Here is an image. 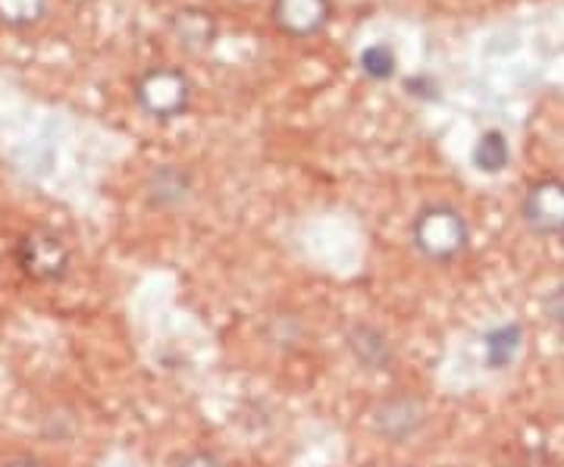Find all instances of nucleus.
Masks as SVG:
<instances>
[{"label":"nucleus","instance_id":"1","mask_svg":"<svg viewBox=\"0 0 564 467\" xmlns=\"http://www.w3.org/2000/svg\"><path fill=\"white\" fill-rule=\"evenodd\" d=\"M411 239H414V248L421 251L426 261L448 264V261L462 258L464 251H467L470 229H467L464 217L455 207L433 204V207H423L421 214L414 217Z\"/></svg>","mask_w":564,"mask_h":467},{"label":"nucleus","instance_id":"10","mask_svg":"<svg viewBox=\"0 0 564 467\" xmlns=\"http://www.w3.org/2000/svg\"><path fill=\"white\" fill-rule=\"evenodd\" d=\"M521 346H524V326L521 324H502L496 326V329H489L484 339L486 365L492 367V370H502V367H508L518 358Z\"/></svg>","mask_w":564,"mask_h":467},{"label":"nucleus","instance_id":"3","mask_svg":"<svg viewBox=\"0 0 564 467\" xmlns=\"http://www.w3.org/2000/svg\"><path fill=\"white\" fill-rule=\"evenodd\" d=\"M17 264L35 283H57L69 270V248L51 229H32L17 245Z\"/></svg>","mask_w":564,"mask_h":467},{"label":"nucleus","instance_id":"11","mask_svg":"<svg viewBox=\"0 0 564 467\" xmlns=\"http://www.w3.org/2000/svg\"><path fill=\"white\" fill-rule=\"evenodd\" d=\"M508 158H511V151H508V142H505L502 132H484L480 135V142L474 148V163H477V170H484V173H502L505 166H508Z\"/></svg>","mask_w":564,"mask_h":467},{"label":"nucleus","instance_id":"7","mask_svg":"<svg viewBox=\"0 0 564 467\" xmlns=\"http://www.w3.org/2000/svg\"><path fill=\"white\" fill-rule=\"evenodd\" d=\"M170 32L185 51H207L217 39V17L204 7H182L170 17Z\"/></svg>","mask_w":564,"mask_h":467},{"label":"nucleus","instance_id":"13","mask_svg":"<svg viewBox=\"0 0 564 467\" xmlns=\"http://www.w3.org/2000/svg\"><path fill=\"white\" fill-rule=\"evenodd\" d=\"M47 13V0H0V22L10 29H29Z\"/></svg>","mask_w":564,"mask_h":467},{"label":"nucleus","instance_id":"9","mask_svg":"<svg viewBox=\"0 0 564 467\" xmlns=\"http://www.w3.org/2000/svg\"><path fill=\"white\" fill-rule=\"evenodd\" d=\"M348 343H351L355 358H358L364 367H370V370H383V367H389V361H392V346H389V339H386L377 326H355L351 336H348Z\"/></svg>","mask_w":564,"mask_h":467},{"label":"nucleus","instance_id":"17","mask_svg":"<svg viewBox=\"0 0 564 467\" xmlns=\"http://www.w3.org/2000/svg\"><path fill=\"white\" fill-rule=\"evenodd\" d=\"M3 467H44L41 461H32V458H20V461H10V465Z\"/></svg>","mask_w":564,"mask_h":467},{"label":"nucleus","instance_id":"8","mask_svg":"<svg viewBox=\"0 0 564 467\" xmlns=\"http://www.w3.org/2000/svg\"><path fill=\"white\" fill-rule=\"evenodd\" d=\"M192 195V173L182 166H158L148 180V198L154 207H176Z\"/></svg>","mask_w":564,"mask_h":467},{"label":"nucleus","instance_id":"14","mask_svg":"<svg viewBox=\"0 0 564 467\" xmlns=\"http://www.w3.org/2000/svg\"><path fill=\"white\" fill-rule=\"evenodd\" d=\"M404 88H408L411 95H417V98H426V101L440 98V91H436V82L426 79V76H411V79L404 82Z\"/></svg>","mask_w":564,"mask_h":467},{"label":"nucleus","instance_id":"16","mask_svg":"<svg viewBox=\"0 0 564 467\" xmlns=\"http://www.w3.org/2000/svg\"><path fill=\"white\" fill-rule=\"evenodd\" d=\"M180 467H226V465H223L217 455H210V452H195V455L182 458Z\"/></svg>","mask_w":564,"mask_h":467},{"label":"nucleus","instance_id":"6","mask_svg":"<svg viewBox=\"0 0 564 467\" xmlns=\"http://www.w3.org/2000/svg\"><path fill=\"white\" fill-rule=\"evenodd\" d=\"M426 414H423V405L414 399V395H395V399H386L380 411H377V430L402 443L408 436H414L417 430L423 427Z\"/></svg>","mask_w":564,"mask_h":467},{"label":"nucleus","instance_id":"4","mask_svg":"<svg viewBox=\"0 0 564 467\" xmlns=\"http://www.w3.org/2000/svg\"><path fill=\"white\" fill-rule=\"evenodd\" d=\"M524 220L540 236H562L564 232V183L543 180L530 185L524 198Z\"/></svg>","mask_w":564,"mask_h":467},{"label":"nucleus","instance_id":"15","mask_svg":"<svg viewBox=\"0 0 564 467\" xmlns=\"http://www.w3.org/2000/svg\"><path fill=\"white\" fill-rule=\"evenodd\" d=\"M545 314H549V321H555V324L564 326V285L549 292V298H545Z\"/></svg>","mask_w":564,"mask_h":467},{"label":"nucleus","instance_id":"12","mask_svg":"<svg viewBox=\"0 0 564 467\" xmlns=\"http://www.w3.org/2000/svg\"><path fill=\"white\" fill-rule=\"evenodd\" d=\"M395 66H399V61H395V51L389 44H370V47H364L361 57H358V69L373 82L392 79Z\"/></svg>","mask_w":564,"mask_h":467},{"label":"nucleus","instance_id":"2","mask_svg":"<svg viewBox=\"0 0 564 467\" xmlns=\"http://www.w3.org/2000/svg\"><path fill=\"white\" fill-rule=\"evenodd\" d=\"M141 110L158 120H176L192 104V82L176 66H154L135 82Z\"/></svg>","mask_w":564,"mask_h":467},{"label":"nucleus","instance_id":"5","mask_svg":"<svg viewBox=\"0 0 564 467\" xmlns=\"http://www.w3.org/2000/svg\"><path fill=\"white\" fill-rule=\"evenodd\" d=\"M333 17L329 0H273V22L289 39L321 35Z\"/></svg>","mask_w":564,"mask_h":467}]
</instances>
